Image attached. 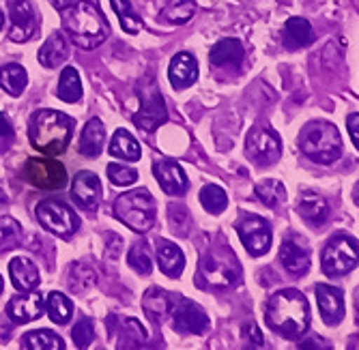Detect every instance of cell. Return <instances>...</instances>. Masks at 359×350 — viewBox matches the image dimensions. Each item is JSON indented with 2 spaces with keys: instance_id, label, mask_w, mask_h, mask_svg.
I'll return each instance as SVG.
<instances>
[{
  "instance_id": "e0dca14e",
  "label": "cell",
  "mask_w": 359,
  "mask_h": 350,
  "mask_svg": "<svg viewBox=\"0 0 359 350\" xmlns=\"http://www.w3.org/2000/svg\"><path fill=\"white\" fill-rule=\"evenodd\" d=\"M209 60L211 67L219 71H239L245 60V50L237 39H222L219 43L213 46Z\"/></svg>"
},
{
  "instance_id": "6da1fadb",
  "label": "cell",
  "mask_w": 359,
  "mask_h": 350,
  "mask_svg": "<svg viewBox=\"0 0 359 350\" xmlns=\"http://www.w3.org/2000/svg\"><path fill=\"white\" fill-rule=\"evenodd\" d=\"M265 323L284 340H297L310 327V303L295 288L278 290L267 301Z\"/></svg>"
},
{
  "instance_id": "74e56055",
  "label": "cell",
  "mask_w": 359,
  "mask_h": 350,
  "mask_svg": "<svg viewBox=\"0 0 359 350\" xmlns=\"http://www.w3.org/2000/svg\"><path fill=\"white\" fill-rule=\"evenodd\" d=\"M114 321L121 325V327H116L114 323H110L108 321V327H112V329H118V333L123 335V340H127V344H142L144 340H147V331H144V327L136 321V318H121V316H112Z\"/></svg>"
},
{
  "instance_id": "f6af8a7d",
  "label": "cell",
  "mask_w": 359,
  "mask_h": 350,
  "mask_svg": "<svg viewBox=\"0 0 359 350\" xmlns=\"http://www.w3.org/2000/svg\"><path fill=\"white\" fill-rule=\"evenodd\" d=\"M170 224L179 230V226H187L189 224V215H187V209L185 206H179V204H170Z\"/></svg>"
},
{
  "instance_id": "bcb514c9",
  "label": "cell",
  "mask_w": 359,
  "mask_h": 350,
  "mask_svg": "<svg viewBox=\"0 0 359 350\" xmlns=\"http://www.w3.org/2000/svg\"><path fill=\"white\" fill-rule=\"evenodd\" d=\"M243 335H245V340H248V346H252V348H260V346H263V335H260V329H258L254 323L245 325Z\"/></svg>"
},
{
  "instance_id": "7bdbcfd3",
  "label": "cell",
  "mask_w": 359,
  "mask_h": 350,
  "mask_svg": "<svg viewBox=\"0 0 359 350\" xmlns=\"http://www.w3.org/2000/svg\"><path fill=\"white\" fill-rule=\"evenodd\" d=\"M72 337H74V344L78 348H88L93 337H95V327H93V321L88 318H82V321L76 323L74 331H72Z\"/></svg>"
},
{
  "instance_id": "5b68a950",
  "label": "cell",
  "mask_w": 359,
  "mask_h": 350,
  "mask_svg": "<svg viewBox=\"0 0 359 350\" xmlns=\"http://www.w3.org/2000/svg\"><path fill=\"white\" fill-rule=\"evenodd\" d=\"M114 215L134 232L144 234L155 226V217H157L155 200L147 189H132V192H125L116 198Z\"/></svg>"
},
{
  "instance_id": "e575fe53",
  "label": "cell",
  "mask_w": 359,
  "mask_h": 350,
  "mask_svg": "<svg viewBox=\"0 0 359 350\" xmlns=\"http://www.w3.org/2000/svg\"><path fill=\"white\" fill-rule=\"evenodd\" d=\"M43 307H46V312L50 316V321L56 323V325H67L72 321L74 305H72V301L67 297L60 295V293H50Z\"/></svg>"
},
{
  "instance_id": "484cf974",
  "label": "cell",
  "mask_w": 359,
  "mask_h": 350,
  "mask_svg": "<svg viewBox=\"0 0 359 350\" xmlns=\"http://www.w3.org/2000/svg\"><path fill=\"white\" fill-rule=\"evenodd\" d=\"M297 213L308 221V224L318 226L330 217V204L323 196L306 192V194H302V198L297 202Z\"/></svg>"
},
{
  "instance_id": "c3c4849f",
  "label": "cell",
  "mask_w": 359,
  "mask_h": 350,
  "mask_svg": "<svg viewBox=\"0 0 359 350\" xmlns=\"http://www.w3.org/2000/svg\"><path fill=\"white\" fill-rule=\"evenodd\" d=\"M357 122H359V114L357 112H353L351 116H348V132L353 134V142L357 144V140H359V134H357Z\"/></svg>"
},
{
  "instance_id": "9c48e42d",
  "label": "cell",
  "mask_w": 359,
  "mask_h": 350,
  "mask_svg": "<svg viewBox=\"0 0 359 350\" xmlns=\"http://www.w3.org/2000/svg\"><path fill=\"white\" fill-rule=\"evenodd\" d=\"M138 94H140V110L134 114V122L140 132L153 134L157 127L161 122H166V118H168L164 97H161V92L155 82H149L142 88H138Z\"/></svg>"
},
{
  "instance_id": "4316f807",
  "label": "cell",
  "mask_w": 359,
  "mask_h": 350,
  "mask_svg": "<svg viewBox=\"0 0 359 350\" xmlns=\"http://www.w3.org/2000/svg\"><path fill=\"white\" fill-rule=\"evenodd\" d=\"M69 56V48H67V41H65V37L60 33H54L48 37V41L41 46L39 54H37V60L41 62V65L46 69H54L58 67L60 62H65Z\"/></svg>"
},
{
  "instance_id": "ffe728a7",
  "label": "cell",
  "mask_w": 359,
  "mask_h": 350,
  "mask_svg": "<svg viewBox=\"0 0 359 350\" xmlns=\"http://www.w3.org/2000/svg\"><path fill=\"white\" fill-rule=\"evenodd\" d=\"M168 80L177 90H183L198 80V62L189 52H179L168 67Z\"/></svg>"
},
{
  "instance_id": "7a4b0ae2",
  "label": "cell",
  "mask_w": 359,
  "mask_h": 350,
  "mask_svg": "<svg viewBox=\"0 0 359 350\" xmlns=\"http://www.w3.org/2000/svg\"><path fill=\"white\" fill-rule=\"evenodd\" d=\"M62 28L69 39L82 50L100 48L110 37V26L102 9L90 0H74L67 7L60 9Z\"/></svg>"
},
{
  "instance_id": "f35d334b",
  "label": "cell",
  "mask_w": 359,
  "mask_h": 350,
  "mask_svg": "<svg viewBox=\"0 0 359 350\" xmlns=\"http://www.w3.org/2000/svg\"><path fill=\"white\" fill-rule=\"evenodd\" d=\"M22 241V226L13 217L0 219V251L15 249Z\"/></svg>"
},
{
  "instance_id": "4dcf8cb0",
  "label": "cell",
  "mask_w": 359,
  "mask_h": 350,
  "mask_svg": "<svg viewBox=\"0 0 359 350\" xmlns=\"http://www.w3.org/2000/svg\"><path fill=\"white\" fill-rule=\"evenodd\" d=\"M56 97L67 104H76L82 99V80H80V74L76 71V67L62 69L58 88H56Z\"/></svg>"
},
{
  "instance_id": "9a60e30c",
  "label": "cell",
  "mask_w": 359,
  "mask_h": 350,
  "mask_svg": "<svg viewBox=\"0 0 359 350\" xmlns=\"http://www.w3.org/2000/svg\"><path fill=\"white\" fill-rule=\"evenodd\" d=\"M155 178L159 183V187L164 189L168 196H183L187 192V176L183 172V168L172 162V159H159L153 166Z\"/></svg>"
},
{
  "instance_id": "277c9868",
  "label": "cell",
  "mask_w": 359,
  "mask_h": 350,
  "mask_svg": "<svg viewBox=\"0 0 359 350\" xmlns=\"http://www.w3.org/2000/svg\"><path fill=\"white\" fill-rule=\"evenodd\" d=\"M299 148L306 157L320 166L338 162L342 155V140L336 125L327 120L308 122L299 134Z\"/></svg>"
},
{
  "instance_id": "f546056e",
  "label": "cell",
  "mask_w": 359,
  "mask_h": 350,
  "mask_svg": "<svg viewBox=\"0 0 359 350\" xmlns=\"http://www.w3.org/2000/svg\"><path fill=\"white\" fill-rule=\"evenodd\" d=\"M110 155L125 159V162H138L142 150H140L138 140L132 134L125 130H116L112 136V142H110Z\"/></svg>"
},
{
  "instance_id": "d4e9b609",
  "label": "cell",
  "mask_w": 359,
  "mask_h": 350,
  "mask_svg": "<svg viewBox=\"0 0 359 350\" xmlns=\"http://www.w3.org/2000/svg\"><path fill=\"white\" fill-rule=\"evenodd\" d=\"M282 41L290 50H299V48L310 46L314 41L312 24L308 20H304V18H290V20H286L284 30H282Z\"/></svg>"
},
{
  "instance_id": "b9f144b4",
  "label": "cell",
  "mask_w": 359,
  "mask_h": 350,
  "mask_svg": "<svg viewBox=\"0 0 359 350\" xmlns=\"http://www.w3.org/2000/svg\"><path fill=\"white\" fill-rule=\"evenodd\" d=\"M108 178L118 187H127V185H134L138 181V172L129 166H123V164H110L108 166Z\"/></svg>"
},
{
  "instance_id": "d6986e66",
  "label": "cell",
  "mask_w": 359,
  "mask_h": 350,
  "mask_svg": "<svg viewBox=\"0 0 359 350\" xmlns=\"http://www.w3.org/2000/svg\"><path fill=\"white\" fill-rule=\"evenodd\" d=\"M72 196H74L78 206H82L86 211H93L102 200V181L97 178V174L88 172V170H82L74 178Z\"/></svg>"
},
{
  "instance_id": "2e32d148",
  "label": "cell",
  "mask_w": 359,
  "mask_h": 350,
  "mask_svg": "<svg viewBox=\"0 0 359 350\" xmlns=\"http://www.w3.org/2000/svg\"><path fill=\"white\" fill-rule=\"evenodd\" d=\"M43 295L41 293H35V290H28V295H18L9 301L7 305V314L13 323L18 325H26V323H32L37 321V318L43 314Z\"/></svg>"
},
{
  "instance_id": "60d3db41",
  "label": "cell",
  "mask_w": 359,
  "mask_h": 350,
  "mask_svg": "<svg viewBox=\"0 0 359 350\" xmlns=\"http://www.w3.org/2000/svg\"><path fill=\"white\" fill-rule=\"evenodd\" d=\"M127 262L136 273L140 275H149L153 265H151V256H149V247L144 243H136L127 253Z\"/></svg>"
},
{
  "instance_id": "816d5d0a",
  "label": "cell",
  "mask_w": 359,
  "mask_h": 350,
  "mask_svg": "<svg viewBox=\"0 0 359 350\" xmlns=\"http://www.w3.org/2000/svg\"><path fill=\"white\" fill-rule=\"evenodd\" d=\"M3 290H5V279H3V275H0V295H3Z\"/></svg>"
},
{
  "instance_id": "44dd1931",
  "label": "cell",
  "mask_w": 359,
  "mask_h": 350,
  "mask_svg": "<svg viewBox=\"0 0 359 350\" xmlns=\"http://www.w3.org/2000/svg\"><path fill=\"white\" fill-rule=\"evenodd\" d=\"M9 275H11L13 286L20 293L35 290L41 284V275H39L37 265L30 258H24V256H18L9 262Z\"/></svg>"
},
{
  "instance_id": "8992f818",
  "label": "cell",
  "mask_w": 359,
  "mask_h": 350,
  "mask_svg": "<svg viewBox=\"0 0 359 350\" xmlns=\"http://www.w3.org/2000/svg\"><path fill=\"white\" fill-rule=\"evenodd\" d=\"M241 269L233 251L228 249H215L213 253H207L201 262V284L209 288L226 290L233 288L239 281Z\"/></svg>"
},
{
  "instance_id": "681fc988",
  "label": "cell",
  "mask_w": 359,
  "mask_h": 350,
  "mask_svg": "<svg viewBox=\"0 0 359 350\" xmlns=\"http://www.w3.org/2000/svg\"><path fill=\"white\" fill-rule=\"evenodd\" d=\"M50 3H52V7H54V9H58V11H60L62 7H67L69 3H74V0H50Z\"/></svg>"
},
{
  "instance_id": "7402d4cb",
  "label": "cell",
  "mask_w": 359,
  "mask_h": 350,
  "mask_svg": "<svg viewBox=\"0 0 359 350\" xmlns=\"http://www.w3.org/2000/svg\"><path fill=\"white\" fill-rule=\"evenodd\" d=\"M157 251V265L161 273H166L168 277H179L185 269V256L179 245H175L168 239H157L155 243Z\"/></svg>"
},
{
  "instance_id": "ac0fdd59",
  "label": "cell",
  "mask_w": 359,
  "mask_h": 350,
  "mask_svg": "<svg viewBox=\"0 0 359 350\" xmlns=\"http://www.w3.org/2000/svg\"><path fill=\"white\" fill-rule=\"evenodd\" d=\"M316 301H318V309L323 321L327 323L330 327L340 325L342 318H344V297L338 288L327 284H316Z\"/></svg>"
},
{
  "instance_id": "30bf717a",
  "label": "cell",
  "mask_w": 359,
  "mask_h": 350,
  "mask_svg": "<svg viewBox=\"0 0 359 350\" xmlns=\"http://www.w3.org/2000/svg\"><path fill=\"white\" fill-rule=\"evenodd\" d=\"M245 153L250 157V162H254L256 166H263V168L273 166L282 155V140L278 138L273 130H269V127L256 125L248 134Z\"/></svg>"
},
{
  "instance_id": "f1b7e54d",
  "label": "cell",
  "mask_w": 359,
  "mask_h": 350,
  "mask_svg": "<svg viewBox=\"0 0 359 350\" xmlns=\"http://www.w3.org/2000/svg\"><path fill=\"white\" fill-rule=\"evenodd\" d=\"M97 284V271L88 262H74L67 273V286L76 295H86Z\"/></svg>"
},
{
  "instance_id": "ee69618b",
  "label": "cell",
  "mask_w": 359,
  "mask_h": 350,
  "mask_svg": "<svg viewBox=\"0 0 359 350\" xmlns=\"http://www.w3.org/2000/svg\"><path fill=\"white\" fill-rule=\"evenodd\" d=\"M13 142V127L5 114H0V153H5Z\"/></svg>"
},
{
  "instance_id": "836d02e7",
  "label": "cell",
  "mask_w": 359,
  "mask_h": 350,
  "mask_svg": "<svg viewBox=\"0 0 359 350\" xmlns=\"http://www.w3.org/2000/svg\"><path fill=\"white\" fill-rule=\"evenodd\" d=\"M22 348L26 350H62L65 342L60 335L52 333V331H30L22 337Z\"/></svg>"
},
{
  "instance_id": "603a6c76",
  "label": "cell",
  "mask_w": 359,
  "mask_h": 350,
  "mask_svg": "<svg viewBox=\"0 0 359 350\" xmlns=\"http://www.w3.org/2000/svg\"><path fill=\"white\" fill-rule=\"evenodd\" d=\"M280 262L292 275H304L310 269V251L302 241H286L280 247Z\"/></svg>"
},
{
  "instance_id": "1f68e13d",
  "label": "cell",
  "mask_w": 359,
  "mask_h": 350,
  "mask_svg": "<svg viewBox=\"0 0 359 350\" xmlns=\"http://www.w3.org/2000/svg\"><path fill=\"white\" fill-rule=\"evenodd\" d=\"M28 84V74L18 62H9V65L0 67V86H3L11 97H20Z\"/></svg>"
},
{
  "instance_id": "5bb4252c",
  "label": "cell",
  "mask_w": 359,
  "mask_h": 350,
  "mask_svg": "<svg viewBox=\"0 0 359 350\" xmlns=\"http://www.w3.org/2000/svg\"><path fill=\"white\" fill-rule=\"evenodd\" d=\"M9 39L15 43H24L37 33V15L30 0H11L9 5Z\"/></svg>"
},
{
  "instance_id": "52a82bcc",
  "label": "cell",
  "mask_w": 359,
  "mask_h": 350,
  "mask_svg": "<svg viewBox=\"0 0 359 350\" xmlns=\"http://www.w3.org/2000/svg\"><path fill=\"white\" fill-rule=\"evenodd\" d=\"M37 219L48 232L62 239L76 234L80 228V217L76 215V211L54 198H48L37 204Z\"/></svg>"
},
{
  "instance_id": "4fadbf2b",
  "label": "cell",
  "mask_w": 359,
  "mask_h": 350,
  "mask_svg": "<svg viewBox=\"0 0 359 350\" xmlns=\"http://www.w3.org/2000/svg\"><path fill=\"white\" fill-rule=\"evenodd\" d=\"M172 323L175 329L181 333H191V335H203L209 329V316L207 312L196 305L194 301L179 299L172 305Z\"/></svg>"
},
{
  "instance_id": "7c38bea8",
  "label": "cell",
  "mask_w": 359,
  "mask_h": 350,
  "mask_svg": "<svg viewBox=\"0 0 359 350\" xmlns=\"http://www.w3.org/2000/svg\"><path fill=\"white\" fill-rule=\"evenodd\" d=\"M237 232H239L243 247L252 253V256H263V253L269 251L273 234H271V226L263 217L245 215L237 224Z\"/></svg>"
},
{
  "instance_id": "7dc6e473",
  "label": "cell",
  "mask_w": 359,
  "mask_h": 350,
  "mask_svg": "<svg viewBox=\"0 0 359 350\" xmlns=\"http://www.w3.org/2000/svg\"><path fill=\"white\" fill-rule=\"evenodd\" d=\"M299 348L306 350V348H320V350H330V342H325L320 337H310V340H304L299 342Z\"/></svg>"
},
{
  "instance_id": "d590c367",
  "label": "cell",
  "mask_w": 359,
  "mask_h": 350,
  "mask_svg": "<svg viewBox=\"0 0 359 350\" xmlns=\"http://www.w3.org/2000/svg\"><path fill=\"white\" fill-rule=\"evenodd\" d=\"M254 192H256L258 200L263 202L265 206H269V209H276V206H280V204L286 200V189H284V185H282L280 181H276V178L260 181V183L256 185Z\"/></svg>"
},
{
  "instance_id": "8fae6325",
  "label": "cell",
  "mask_w": 359,
  "mask_h": 350,
  "mask_svg": "<svg viewBox=\"0 0 359 350\" xmlns=\"http://www.w3.org/2000/svg\"><path fill=\"white\" fill-rule=\"evenodd\" d=\"M323 271L332 277L348 275L357 267V241L348 237H338L327 243L323 249Z\"/></svg>"
},
{
  "instance_id": "ba28073f",
  "label": "cell",
  "mask_w": 359,
  "mask_h": 350,
  "mask_svg": "<svg viewBox=\"0 0 359 350\" xmlns=\"http://www.w3.org/2000/svg\"><path fill=\"white\" fill-rule=\"evenodd\" d=\"M22 176L37 189H62L67 185V170L58 159H52L50 155L30 157L24 164Z\"/></svg>"
},
{
  "instance_id": "f907efd6",
  "label": "cell",
  "mask_w": 359,
  "mask_h": 350,
  "mask_svg": "<svg viewBox=\"0 0 359 350\" xmlns=\"http://www.w3.org/2000/svg\"><path fill=\"white\" fill-rule=\"evenodd\" d=\"M3 26H5V13H3V9H0V30H3Z\"/></svg>"
},
{
  "instance_id": "8d00e7d4",
  "label": "cell",
  "mask_w": 359,
  "mask_h": 350,
  "mask_svg": "<svg viewBox=\"0 0 359 350\" xmlns=\"http://www.w3.org/2000/svg\"><path fill=\"white\" fill-rule=\"evenodd\" d=\"M110 3H112V9L116 11L118 20H121V26H123L125 33H129V35L140 33V30H142V20L134 11L132 3H129V0H110Z\"/></svg>"
},
{
  "instance_id": "83f0119b",
  "label": "cell",
  "mask_w": 359,
  "mask_h": 350,
  "mask_svg": "<svg viewBox=\"0 0 359 350\" xmlns=\"http://www.w3.org/2000/svg\"><path fill=\"white\" fill-rule=\"evenodd\" d=\"M172 305H175V299L170 297V293L161 288H149L142 299V307L153 321H164L166 316H170Z\"/></svg>"
},
{
  "instance_id": "3957f363",
  "label": "cell",
  "mask_w": 359,
  "mask_h": 350,
  "mask_svg": "<svg viewBox=\"0 0 359 350\" xmlns=\"http://www.w3.org/2000/svg\"><path fill=\"white\" fill-rule=\"evenodd\" d=\"M74 136V120L56 110H37L28 125V138L41 155L58 157L67 150Z\"/></svg>"
},
{
  "instance_id": "ab89813d",
  "label": "cell",
  "mask_w": 359,
  "mask_h": 350,
  "mask_svg": "<svg viewBox=\"0 0 359 350\" xmlns=\"http://www.w3.org/2000/svg\"><path fill=\"white\" fill-rule=\"evenodd\" d=\"M201 204L209 213L219 215L228 206V196H226V192L219 185H207V187H203V192H201Z\"/></svg>"
},
{
  "instance_id": "cb8c5ba5",
  "label": "cell",
  "mask_w": 359,
  "mask_h": 350,
  "mask_svg": "<svg viewBox=\"0 0 359 350\" xmlns=\"http://www.w3.org/2000/svg\"><path fill=\"white\" fill-rule=\"evenodd\" d=\"M104 142H106V130H104V122L102 118H90L84 130H82V136H80V142H78V150L82 157H88V159H95L100 157L102 150H104Z\"/></svg>"
},
{
  "instance_id": "d6a6232c",
  "label": "cell",
  "mask_w": 359,
  "mask_h": 350,
  "mask_svg": "<svg viewBox=\"0 0 359 350\" xmlns=\"http://www.w3.org/2000/svg\"><path fill=\"white\" fill-rule=\"evenodd\" d=\"M196 13V3L194 0H168L161 9V20L168 22V24H175V26H183L187 24Z\"/></svg>"
}]
</instances>
